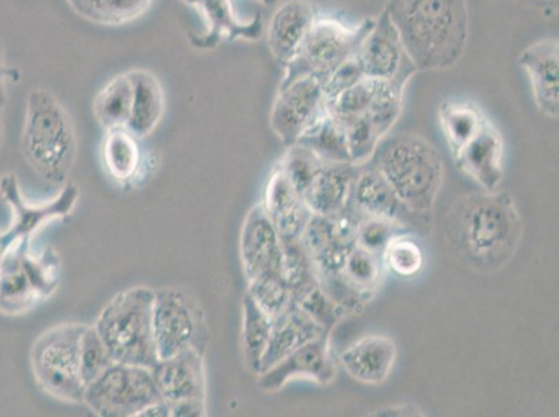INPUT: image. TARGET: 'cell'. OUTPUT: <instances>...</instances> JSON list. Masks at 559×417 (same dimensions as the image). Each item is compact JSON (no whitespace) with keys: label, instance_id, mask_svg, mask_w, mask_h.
Listing matches in <instances>:
<instances>
[{"label":"cell","instance_id":"obj_1","mask_svg":"<svg viewBox=\"0 0 559 417\" xmlns=\"http://www.w3.org/2000/svg\"><path fill=\"white\" fill-rule=\"evenodd\" d=\"M444 241L452 257L471 271H500L515 255L523 223L510 192L481 191L452 202L444 217Z\"/></svg>","mask_w":559,"mask_h":417},{"label":"cell","instance_id":"obj_2","mask_svg":"<svg viewBox=\"0 0 559 417\" xmlns=\"http://www.w3.org/2000/svg\"><path fill=\"white\" fill-rule=\"evenodd\" d=\"M385 13L418 71L454 68L469 38L466 0H389Z\"/></svg>","mask_w":559,"mask_h":417},{"label":"cell","instance_id":"obj_3","mask_svg":"<svg viewBox=\"0 0 559 417\" xmlns=\"http://www.w3.org/2000/svg\"><path fill=\"white\" fill-rule=\"evenodd\" d=\"M389 181L400 200L431 225L433 208L444 181L443 157L420 135H385L369 160Z\"/></svg>","mask_w":559,"mask_h":417},{"label":"cell","instance_id":"obj_4","mask_svg":"<svg viewBox=\"0 0 559 417\" xmlns=\"http://www.w3.org/2000/svg\"><path fill=\"white\" fill-rule=\"evenodd\" d=\"M25 160L44 181L68 182L78 160L79 141L73 120L58 96L37 88L28 94L22 136Z\"/></svg>","mask_w":559,"mask_h":417},{"label":"cell","instance_id":"obj_5","mask_svg":"<svg viewBox=\"0 0 559 417\" xmlns=\"http://www.w3.org/2000/svg\"><path fill=\"white\" fill-rule=\"evenodd\" d=\"M155 289L134 287L117 294L94 324L115 362L154 369Z\"/></svg>","mask_w":559,"mask_h":417},{"label":"cell","instance_id":"obj_6","mask_svg":"<svg viewBox=\"0 0 559 417\" xmlns=\"http://www.w3.org/2000/svg\"><path fill=\"white\" fill-rule=\"evenodd\" d=\"M372 23L373 19H366L354 25L318 14L296 58L284 69L286 74L280 84L301 78L318 79L326 84L335 71L354 58Z\"/></svg>","mask_w":559,"mask_h":417},{"label":"cell","instance_id":"obj_7","mask_svg":"<svg viewBox=\"0 0 559 417\" xmlns=\"http://www.w3.org/2000/svg\"><path fill=\"white\" fill-rule=\"evenodd\" d=\"M59 283L60 262L52 248L34 251L32 241L13 242L0 269V310L27 312L53 295Z\"/></svg>","mask_w":559,"mask_h":417},{"label":"cell","instance_id":"obj_8","mask_svg":"<svg viewBox=\"0 0 559 417\" xmlns=\"http://www.w3.org/2000/svg\"><path fill=\"white\" fill-rule=\"evenodd\" d=\"M86 324L63 323L39 335L32 348L35 380L45 393L63 402H84L80 343Z\"/></svg>","mask_w":559,"mask_h":417},{"label":"cell","instance_id":"obj_9","mask_svg":"<svg viewBox=\"0 0 559 417\" xmlns=\"http://www.w3.org/2000/svg\"><path fill=\"white\" fill-rule=\"evenodd\" d=\"M154 337L159 360L188 349L205 355L211 332L201 305L182 289H156Z\"/></svg>","mask_w":559,"mask_h":417},{"label":"cell","instance_id":"obj_10","mask_svg":"<svg viewBox=\"0 0 559 417\" xmlns=\"http://www.w3.org/2000/svg\"><path fill=\"white\" fill-rule=\"evenodd\" d=\"M160 401L151 368L119 362L86 385L84 394L86 406L100 417H139Z\"/></svg>","mask_w":559,"mask_h":417},{"label":"cell","instance_id":"obj_11","mask_svg":"<svg viewBox=\"0 0 559 417\" xmlns=\"http://www.w3.org/2000/svg\"><path fill=\"white\" fill-rule=\"evenodd\" d=\"M205 355L194 349L157 360L155 383L162 401L169 406L170 417H205Z\"/></svg>","mask_w":559,"mask_h":417},{"label":"cell","instance_id":"obj_12","mask_svg":"<svg viewBox=\"0 0 559 417\" xmlns=\"http://www.w3.org/2000/svg\"><path fill=\"white\" fill-rule=\"evenodd\" d=\"M322 81L301 78L278 85L271 111V129L284 145H296L305 131L326 114Z\"/></svg>","mask_w":559,"mask_h":417},{"label":"cell","instance_id":"obj_13","mask_svg":"<svg viewBox=\"0 0 559 417\" xmlns=\"http://www.w3.org/2000/svg\"><path fill=\"white\" fill-rule=\"evenodd\" d=\"M0 192L13 213L9 230L3 231L8 246L16 241H32L40 228L53 221H64L78 206L80 190L73 182H66L62 190L47 203L25 201L17 177L7 175L0 181Z\"/></svg>","mask_w":559,"mask_h":417},{"label":"cell","instance_id":"obj_14","mask_svg":"<svg viewBox=\"0 0 559 417\" xmlns=\"http://www.w3.org/2000/svg\"><path fill=\"white\" fill-rule=\"evenodd\" d=\"M354 59L366 79L409 83L418 73L384 9L373 19Z\"/></svg>","mask_w":559,"mask_h":417},{"label":"cell","instance_id":"obj_15","mask_svg":"<svg viewBox=\"0 0 559 417\" xmlns=\"http://www.w3.org/2000/svg\"><path fill=\"white\" fill-rule=\"evenodd\" d=\"M349 203L362 217L388 218L409 233L426 231L430 227L400 200L389 181L370 163L358 165Z\"/></svg>","mask_w":559,"mask_h":417},{"label":"cell","instance_id":"obj_16","mask_svg":"<svg viewBox=\"0 0 559 417\" xmlns=\"http://www.w3.org/2000/svg\"><path fill=\"white\" fill-rule=\"evenodd\" d=\"M330 334L332 333L320 334L319 337L287 355L271 369L259 373L258 385L267 393H276L286 386L288 381L297 378L312 380L320 385L332 383L337 374V364L330 347Z\"/></svg>","mask_w":559,"mask_h":417},{"label":"cell","instance_id":"obj_17","mask_svg":"<svg viewBox=\"0 0 559 417\" xmlns=\"http://www.w3.org/2000/svg\"><path fill=\"white\" fill-rule=\"evenodd\" d=\"M240 258L247 282L269 272H283V241L262 203L248 212L240 237Z\"/></svg>","mask_w":559,"mask_h":417},{"label":"cell","instance_id":"obj_18","mask_svg":"<svg viewBox=\"0 0 559 417\" xmlns=\"http://www.w3.org/2000/svg\"><path fill=\"white\" fill-rule=\"evenodd\" d=\"M455 166L485 191H496L504 178V141L489 120L454 155Z\"/></svg>","mask_w":559,"mask_h":417},{"label":"cell","instance_id":"obj_19","mask_svg":"<svg viewBox=\"0 0 559 417\" xmlns=\"http://www.w3.org/2000/svg\"><path fill=\"white\" fill-rule=\"evenodd\" d=\"M520 64L531 81L533 99L540 114L557 119L559 111V45L547 38L528 45Z\"/></svg>","mask_w":559,"mask_h":417},{"label":"cell","instance_id":"obj_20","mask_svg":"<svg viewBox=\"0 0 559 417\" xmlns=\"http://www.w3.org/2000/svg\"><path fill=\"white\" fill-rule=\"evenodd\" d=\"M317 17V9L308 0H288L273 13L267 25V48L283 69L296 58Z\"/></svg>","mask_w":559,"mask_h":417},{"label":"cell","instance_id":"obj_21","mask_svg":"<svg viewBox=\"0 0 559 417\" xmlns=\"http://www.w3.org/2000/svg\"><path fill=\"white\" fill-rule=\"evenodd\" d=\"M262 205L283 242L299 241L312 213L278 166L269 177Z\"/></svg>","mask_w":559,"mask_h":417},{"label":"cell","instance_id":"obj_22","mask_svg":"<svg viewBox=\"0 0 559 417\" xmlns=\"http://www.w3.org/2000/svg\"><path fill=\"white\" fill-rule=\"evenodd\" d=\"M396 359V345L385 335H366L340 355V364L359 383L379 385L389 379Z\"/></svg>","mask_w":559,"mask_h":417},{"label":"cell","instance_id":"obj_23","mask_svg":"<svg viewBox=\"0 0 559 417\" xmlns=\"http://www.w3.org/2000/svg\"><path fill=\"white\" fill-rule=\"evenodd\" d=\"M357 167L353 163H324L302 196L312 215L332 217L348 205Z\"/></svg>","mask_w":559,"mask_h":417},{"label":"cell","instance_id":"obj_24","mask_svg":"<svg viewBox=\"0 0 559 417\" xmlns=\"http://www.w3.org/2000/svg\"><path fill=\"white\" fill-rule=\"evenodd\" d=\"M322 333L324 330L292 301L273 319L271 337L262 358L261 373Z\"/></svg>","mask_w":559,"mask_h":417},{"label":"cell","instance_id":"obj_25","mask_svg":"<svg viewBox=\"0 0 559 417\" xmlns=\"http://www.w3.org/2000/svg\"><path fill=\"white\" fill-rule=\"evenodd\" d=\"M140 141L127 127L106 130L100 157L105 171L116 184L132 186L144 171L145 152Z\"/></svg>","mask_w":559,"mask_h":417},{"label":"cell","instance_id":"obj_26","mask_svg":"<svg viewBox=\"0 0 559 417\" xmlns=\"http://www.w3.org/2000/svg\"><path fill=\"white\" fill-rule=\"evenodd\" d=\"M132 81V106L127 129L146 139L164 119L166 98L159 79L150 70L129 71Z\"/></svg>","mask_w":559,"mask_h":417},{"label":"cell","instance_id":"obj_27","mask_svg":"<svg viewBox=\"0 0 559 417\" xmlns=\"http://www.w3.org/2000/svg\"><path fill=\"white\" fill-rule=\"evenodd\" d=\"M297 144L308 147L323 163H353L345 129L328 110L304 132Z\"/></svg>","mask_w":559,"mask_h":417},{"label":"cell","instance_id":"obj_28","mask_svg":"<svg viewBox=\"0 0 559 417\" xmlns=\"http://www.w3.org/2000/svg\"><path fill=\"white\" fill-rule=\"evenodd\" d=\"M132 106V81L129 71L116 75L96 94L93 110L105 130L129 124Z\"/></svg>","mask_w":559,"mask_h":417},{"label":"cell","instance_id":"obj_29","mask_svg":"<svg viewBox=\"0 0 559 417\" xmlns=\"http://www.w3.org/2000/svg\"><path fill=\"white\" fill-rule=\"evenodd\" d=\"M439 117L452 156L474 139L487 121L476 105L464 100L443 102L440 106Z\"/></svg>","mask_w":559,"mask_h":417},{"label":"cell","instance_id":"obj_30","mask_svg":"<svg viewBox=\"0 0 559 417\" xmlns=\"http://www.w3.org/2000/svg\"><path fill=\"white\" fill-rule=\"evenodd\" d=\"M273 319L269 317L251 295L242 298V353L249 370L261 373L262 358L271 337Z\"/></svg>","mask_w":559,"mask_h":417},{"label":"cell","instance_id":"obj_31","mask_svg":"<svg viewBox=\"0 0 559 417\" xmlns=\"http://www.w3.org/2000/svg\"><path fill=\"white\" fill-rule=\"evenodd\" d=\"M80 17L96 24L120 25L144 16L154 0H68Z\"/></svg>","mask_w":559,"mask_h":417},{"label":"cell","instance_id":"obj_32","mask_svg":"<svg viewBox=\"0 0 559 417\" xmlns=\"http://www.w3.org/2000/svg\"><path fill=\"white\" fill-rule=\"evenodd\" d=\"M383 257L366 251L355 243L345 259L342 277L350 288L370 301L383 278Z\"/></svg>","mask_w":559,"mask_h":417},{"label":"cell","instance_id":"obj_33","mask_svg":"<svg viewBox=\"0 0 559 417\" xmlns=\"http://www.w3.org/2000/svg\"><path fill=\"white\" fill-rule=\"evenodd\" d=\"M247 293L272 319L292 303V289L283 272H269L248 282Z\"/></svg>","mask_w":559,"mask_h":417},{"label":"cell","instance_id":"obj_34","mask_svg":"<svg viewBox=\"0 0 559 417\" xmlns=\"http://www.w3.org/2000/svg\"><path fill=\"white\" fill-rule=\"evenodd\" d=\"M283 274L292 289V298L319 283L312 259L299 241L283 242Z\"/></svg>","mask_w":559,"mask_h":417},{"label":"cell","instance_id":"obj_35","mask_svg":"<svg viewBox=\"0 0 559 417\" xmlns=\"http://www.w3.org/2000/svg\"><path fill=\"white\" fill-rule=\"evenodd\" d=\"M384 267L396 276L411 278L418 276L425 267V252L409 233L401 234L389 243L383 253Z\"/></svg>","mask_w":559,"mask_h":417},{"label":"cell","instance_id":"obj_36","mask_svg":"<svg viewBox=\"0 0 559 417\" xmlns=\"http://www.w3.org/2000/svg\"><path fill=\"white\" fill-rule=\"evenodd\" d=\"M323 165L324 163L308 147L296 144L288 146L287 154L283 156L277 166L288 178L289 184L302 198Z\"/></svg>","mask_w":559,"mask_h":417},{"label":"cell","instance_id":"obj_37","mask_svg":"<svg viewBox=\"0 0 559 417\" xmlns=\"http://www.w3.org/2000/svg\"><path fill=\"white\" fill-rule=\"evenodd\" d=\"M293 302L296 303L298 308H301L314 323L324 330V332L329 333H332L340 320L347 314L345 310L324 291L320 283L314 284V286L307 289V291L293 298Z\"/></svg>","mask_w":559,"mask_h":417},{"label":"cell","instance_id":"obj_38","mask_svg":"<svg viewBox=\"0 0 559 417\" xmlns=\"http://www.w3.org/2000/svg\"><path fill=\"white\" fill-rule=\"evenodd\" d=\"M115 360L94 325H86L80 343V371L85 386L98 379Z\"/></svg>","mask_w":559,"mask_h":417},{"label":"cell","instance_id":"obj_39","mask_svg":"<svg viewBox=\"0 0 559 417\" xmlns=\"http://www.w3.org/2000/svg\"><path fill=\"white\" fill-rule=\"evenodd\" d=\"M405 233L409 231L388 218L364 216L358 223L355 242L366 251L383 257L389 243Z\"/></svg>","mask_w":559,"mask_h":417},{"label":"cell","instance_id":"obj_40","mask_svg":"<svg viewBox=\"0 0 559 417\" xmlns=\"http://www.w3.org/2000/svg\"><path fill=\"white\" fill-rule=\"evenodd\" d=\"M4 45L0 40V110H3L8 102L7 91V59H4Z\"/></svg>","mask_w":559,"mask_h":417},{"label":"cell","instance_id":"obj_41","mask_svg":"<svg viewBox=\"0 0 559 417\" xmlns=\"http://www.w3.org/2000/svg\"><path fill=\"white\" fill-rule=\"evenodd\" d=\"M378 416H411L414 415V408L409 405L391 406L388 409L378 410Z\"/></svg>","mask_w":559,"mask_h":417},{"label":"cell","instance_id":"obj_42","mask_svg":"<svg viewBox=\"0 0 559 417\" xmlns=\"http://www.w3.org/2000/svg\"><path fill=\"white\" fill-rule=\"evenodd\" d=\"M8 242L4 240L3 231H0V269H2V263L4 255H7L8 252Z\"/></svg>","mask_w":559,"mask_h":417},{"label":"cell","instance_id":"obj_43","mask_svg":"<svg viewBox=\"0 0 559 417\" xmlns=\"http://www.w3.org/2000/svg\"><path fill=\"white\" fill-rule=\"evenodd\" d=\"M532 3H535L536 7H540L543 9H550L558 7V0H531Z\"/></svg>","mask_w":559,"mask_h":417},{"label":"cell","instance_id":"obj_44","mask_svg":"<svg viewBox=\"0 0 559 417\" xmlns=\"http://www.w3.org/2000/svg\"><path fill=\"white\" fill-rule=\"evenodd\" d=\"M257 2L264 4V7H273L278 0H257Z\"/></svg>","mask_w":559,"mask_h":417},{"label":"cell","instance_id":"obj_45","mask_svg":"<svg viewBox=\"0 0 559 417\" xmlns=\"http://www.w3.org/2000/svg\"><path fill=\"white\" fill-rule=\"evenodd\" d=\"M2 111L3 110H0V144H2V140H3V116H2Z\"/></svg>","mask_w":559,"mask_h":417}]
</instances>
